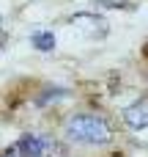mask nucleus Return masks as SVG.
<instances>
[{"mask_svg": "<svg viewBox=\"0 0 148 157\" xmlns=\"http://www.w3.org/2000/svg\"><path fill=\"white\" fill-rule=\"evenodd\" d=\"M69 25L80 28L85 36H96V39H104V36H107V30H110L107 19H104V17H99V14H93V11H80V14L69 17Z\"/></svg>", "mask_w": 148, "mask_h": 157, "instance_id": "3", "label": "nucleus"}, {"mask_svg": "<svg viewBox=\"0 0 148 157\" xmlns=\"http://www.w3.org/2000/svg\"><path fill=\"white\" fill-rule=\"evenodd\" d=\"M99 6H104V8H126V11H132L135 8V3L132 0H96Z\"/></svg>", "mask_w": 148, "mask_h": 157, "instance_id": "6", "label": "nucleus"}, {"mask_svg": "<svg viewBox=\"0 0 148 157\" xmlns=\"http://www.w3.org/2000/svg\"><path fill=\"white\" fill-rule=\"evenodd\" d=\"M124 124L129 130H148V97H140L124 110Z\"/></svg>", "mask_w": 148, "mask_h": 157, "instance_id": "4", "label": "nucleus"}, {"mask_svg": "<svg viewBox=\"0 0 148 157\" xmlns=\"http://www.w3.org/2000/svg\"><path fill=\"white\" fill-rule=\"evenodd\" d=\"M66 138L82 146H104L113 138L110 124L96 113H74L66 121Z\"/></svg>", "mask_w": 148, "mask_h": 157, "instance_id": "1", "label": "nucleus"}, {"mask_svg": "<svg viewBox=\"0 0 148 157\" xmlns=\"http://www.w3.org/2000/svg\"><path fill=\"white\" fill-rule=\"evenodd\" d=\"M143 52H146V58H148V41H146V47H143Z\"/></svg>", "mask_w": 148, "mask_h": 157, "instance_id": "8", "label": "nucleus"}, {"mask_svg": "<svg viewBox=\"0 0 148 157\" xmlns=\"http://www.w3.org/2000/svg\"><path fill=\"white\" fill-rule=\"evenodd\" d=\"M16 152L22 157H66L58 141H49L41 135H22L16 141Z\"/></svg>", "mask_w": 148, "mask_h": 157, "instance_id": "2", "label": "nucleus"}, {"mask_svg": "<svg viewBox=\"0 0 148 157\" xmlns=\"http://www.w3.org/2000/svg\"><path fill=\"white\" fill-rule=\"evenodd\" d=\"M30 44H33L36 50H41V52H52V47H55V33H49V30H36V33L30 36Z\"/></svg>", "mask_w": 148, "mask_h": 157, "instance_id": "5", "label": "nucleus"}, {"mask_svg": "<svg viewBox=\"0 0 148 157\" xmlns=\"http://www.w3.org/2000/svg\"><path fill=\"white\" fill-rule=\"evenodd\" d=\"M0 157H16V149H3Z\"/></svg>", "mask_w": 148, "mask_h": 157, "instance_id": "7", "label": "nucleus"}]
</instances>
